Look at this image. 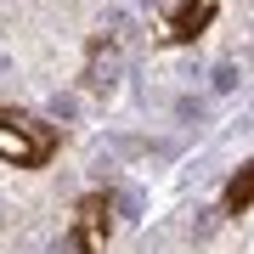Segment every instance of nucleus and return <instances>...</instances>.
<instances>
[{"mask_svg":"<svg viewBox=\"0 0 254 254\" xmlns=\"http://www.w3.org/2000/svg\"><path fill=\"white\" fill-rule=\"evenodd\" d=\"M57 153V130L46 119L23 113V108H0V164H17V170H40Z\"/></svg>","mask_w":254,"mask_h":254,"instance_id":"obj_1","label":"nucleus"},{"mask_svg":"<svg viewBox=\"0 0 254 254\" xmlns=\"http://www.w3.org/2000/svg\"><path fill=\"white\" fill-rule=\"evenodd\" d=\"M130 23L125 17H113V34H102L96 40V51H91V68H85V85L91 91H113V79H119V68H125V57H130Z\"/></svg>","mask_w":254,"mask_h":254,"instance_id":"obj_2","label":"nucleus"},{"mask_svg":"<svg viewBox=\"0 0 254 254\" xmlns=\"http://www.w3.org/2000/svg\"><path fill=\"white\" fill-rule=\"evenodd\" d=\"M153 6H158L164 28H170L164 40H198L209 28V17H215V0H153Z\"/></svg>","mask_w":254,"mask_h":254,"instance_id":"obj_3","label":"nucleus"},{"mask_svg":"<svg viewBox=\"0 0 254 254\" xmlns=\"http://www.w3.org/2000/svg\"><path fill=\"white\" fill-rule=\"evenodd\" d=\"M108 192H91V198L79 203V215H73V249L79 254H102L108 249Z\"/></svg>","mask_w":254,"mask_h":254,"instance_id":"obj_4","label":"nucleus"},{"mask_svg":"<svg viewBox=\"0 0 254 254\" xmlns=\"http://www.w3.org/2000/svg\"><path fill=\"white\" fill-rule=\"evenodd\" d=\"M249 203H254V164H243V170L232 175V187H226V215H243Z\"/></svg>","mask_w":254,"mask_h":254,"instance_id":"obj_5","label":"nucleus"},{"mask_svg":"<svg viewBox=\"0 0 254 254\" xmlns=\"http://www.w3.org/2000/svg\"><path fill=\"white\" fill-rule=\"evenodd\" d=\"M232 85H237V68L220 63V68H215V91H232Z\"/></svg>","mask_w":254,"mask_h":254,"instance_id":"obj_6","label":"nucleus"}]
</instances>
